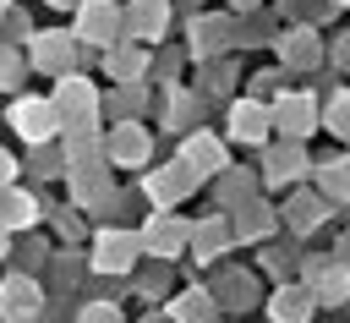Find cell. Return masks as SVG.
Masks as SVG:
<instances>
[{
  "label": "cell",
  "instance_id": "obj_1",
  "mask_svg": "<svg viewBox=\"0 0 350 323\" xmlns=\"http://www.w3.org/2000/svg\"><path fill=\"white\" fill-rule=\"evenodd\" d=\"M11 126H16L22 137L44 142V137H55V109H49V104H38V99H22V104L11 109Z\"/></svg>",
  "mask_w": 350,
  "mask_h": 323
},
{
  "label": "cell",
  "instance_id": "obj_2",
  "mask_svg": "<svg viewBox=\"0 0 350 323\" xmlns=\"http://www.w3.org/2000/svg\"><path fill=\"white\" fill-rule=\"evenodd\" d=\"M0 307H5L11 318H33V307H38V301H33V285H27V279H11L5 296H0Z\"/></svg>",
  "mask_w": 350,
  "mask_h": 323
},
{
  "label": "cell",
  "instance_id": "obj_3",
  "mask_svg": "<svg viewBox=\"0 0 350 323\" xmlns=\"http://www.w3.org/2000/svg\"><path fill=\"white\" fill-rule=\"evenodd\" d=\"M131 263V241L126 235H104L98 241V268H126Z\"/></svg>",
  "mask_w": 350,
  "mask_h": 323
},
{
  "label": "cell",
  "instance_id": "obj_4",
  "mask_svg": "<svg viewBox=\"0 0 350 323\" xmlns=\"http://www.w3.org/2000/svg\"><path fill=\"white\" fill-rule=\"evenodd\" d=\"M262 126H268V120H257V109H252V104H246V109H235V131H241V137H262Z\"/></svg>",
  "mask_w": 350,
  "mask_h": 323
},
{
  "label": "cell",
  "instance_id": "obj_5",
  "mask_svg": "<svg viewBox=\"0 0 350 323\" xmlns=\"http://www.w3.org/2000/svg\"><path fill=\"white\" fill-rule=\"evenodd\" d=\"M0 219H5V224H27V219H33V203H27V197H5V214H0Z\"/></svg>",
  "mask_w": 350,
  "mask_h": 323
},
{
  "label": "cell",
  "instance_id": "obj_6",
  "mask_svg": "<svg viewBox=\"0 0 350 323\" xmlns=\"http://www.w3.org/2000/svg\"><path fill=\"white\" fill-rule=\"evenodd\" d=\"M5 175H11V159H5V153H0V181H5Z\"/></svg>",
  "mask_w": 350,
  "mask_h": 323
}]
</instances>
